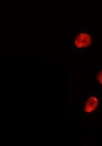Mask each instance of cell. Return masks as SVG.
Instances as JSON below:
<instances>
[{
    "instance_id": "1",
    "label": "cell",
    "mask_w": 102,
    "mask_h": 146,
    "mask_svg": "<svg viewBox=\"0 0 102 146\" xmlns=\"http://www.w3.org/2000/svg\"><path fill=\"white\" fill-rule=\"evenodd\" d=\"M92 42V37L87 33H80L75 39V46L78 48H87L91 45Z\"/></svg>"
},
{
    "instance_id": "2",
    "label": "cell",
    "mask_w": 102,
    "mask_h": 146,
    "mask_svg": "<svg viewBox=\"0 0 102 146\" xmlns=\"http://www.w3.org/2000/svg\"><path fill=\"white\" fill-rule=\"evenodd\" d=\"M99 105V100L96 97H90L85 104L84 112L86 113H90L95 111V108Z\"/></svg>"
},
{
    "instance_id": "3",
    "label": "cell",
    "mask_w": 102,
    "mask_h": 146,
    "mask_svg": "<svg viewBox=\"0 0 102 146\" xmlns=\"http://www.w3.org/2000/svg\"><path fill=\"white\" fill-rule=\"evenodd\" d=\"M96 79H97V80L100 82V84L102 86V71H101L100 72L98 73V75L96 76Z\"/></svg>"
}]
</instances>
